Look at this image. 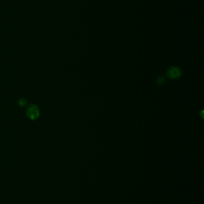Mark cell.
Instances as JSON below:
<instances>
[{
	"mask_svg": "<svg viewBox=\"0 0 204 204\" xmlns=\"http://www.w3.org/2000/svg\"><path fill=\"white\" fill-rule=\"evenodd\" d=\"M40 109L35 104H30L27 109V115L31 120L37 119L40 116Z\"/></svg>",
	"mask_w": 204,
	"mask_h": 204,
	"instance_id": "cell-1",
	"label": "cell"
},
{
	"mask_svg": "<svg viewBox=\"0 0 204 204\" xmlns=\"http://www.w3.org/2000/svg\"><path fill=\"white\" fill-rule=\"evenodd\" d=\"M166 75L170 79H178L182 76V70L179 68L177 66H172L168 69Z\"/></svg>",
	"mask_w": 204,
	"mask_h": 204,
	"instance_id": "cell-2",
	"label": "cell"
},
{
	"mask_svg": "<svg viewBox=\"0 0 204 204\" xmlns=\"http://www.w3.org/2000/svg\"><path fill=\"white\" fill-rule=\"evenodd\" d=\"M17 103H18L19 106L23 108L24 106H27V100L26 98H20L19 99V100L17 101Z\"/></svg>",
	"mask_w": 204,
	"mask_h": 204,
	"instance_id": "cell-3",
	"label": "cell"
},
{
	"mask_svg": "<svg viewBox=\"0 0 204 204\" xmlns=\"http://www.w3.org/2000/svg\"><path fill=\"white\" fill-rule=\"evenodd\" d=\"M156 83L158 84H159V85H161L162 84H163L165 83V78L163 77V76H159V77H158L156 80Z\"/></svg>",
	"mask_w": 204,
	"mask_h": 204,
	"instance_id": "cell-4",
	"label": "cell"
}]
</instances>
